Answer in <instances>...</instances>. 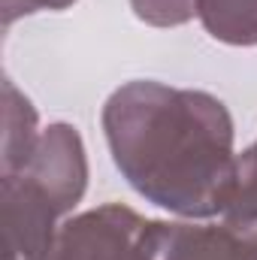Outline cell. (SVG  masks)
I'll list each match as a JSON object with an SVG mask.
<instances>
[{
	"label": "cell",
	"mask_w": 257,
	"mask_h": 260,
	"mask_svg": "<svg viewBox=\"0 0 257 260\" xmlns=\"http://www.w3.org/2000/svg\"><path fill=\"white\" fill-rule=\"evenodd\" d=\"M133 15L151 27H179L197 15V0H130Z\"/></svg>",
	"instance_id": "obj_9"
},
{
	"label": "cell",
	"mask_w": 257,
	"mask_h": 260,
	"mask_svg": "<svg viewBox=\"0 0 257 260\" xmlns=\"http://www.w3.org/2000/svg\"><path fill=\"white\" fill-rule=\"evenodd\" d=\"M55 203L61 215H70L88 188V154L79 130L67 121H55L40 133V142L21 173Z\"/></svg>",
	"instance_id": "obj_4"
},
{
	"label": "cell",
	"mask_w": 257,
	"mask_h": 260,
	"mask_svg": "<svg viewBox=\"0 0 257 260\" xmlns=\"http://www.w3.org/2000/svg\"><path fill=\"white\" fill-rule=\"evenodd\" d=\"M206 34L227 46H257V0H197Z\"/></svg>",
	"instance_id": "obj_8"
},
{
	"label": "cell",
	"mask_w": 257,
	"mask_h": 260,
	"mask_svg": "<svg viewBox=\"0 0 257 260\" xmlns=\"http://www.w3.org/2000/svg\"><path fill=\"white\" fill-rule=\"evenodd\" d=\"M221 224L257 254V145L236 157L233 182L221 206Z\"/></svg>",
	"instance_id": "obj_7"
},
{
	"label": "cell",
	"mask_w": 257,
	"mask_h": 260,
	"mask_svg": "<svg viewBox=\"0 0 257 260\" xmlns=\"http://www.w3.org/2000/svg\"><path fill=\"white\" fill-rule=\"evenodd\" d=\"M76 0H0V21L3 27H9L12 21L24 18V15H37V12H61L70 9Z\"/></svg>",
	"instance_id": "obj_10"
},
{
	"label": "cell",
	"mask_w": 257,
	"mask_h": 260,
	"mask_svg": "<svg viewBox=\"0 0 257 260\" xmlns=\"http://www.w3.org/2000/svg\"><path fill=\"white\" fill-rule=\"evenodd\" d=\"M254 145H257V142H254Z\"/></svg>",
	"instance_id": "obj_11"
},
{
	"label": "cell",
	"mask_w": 257,
	"mask_h": 260,
	"mask_svg": "<svg viewBox=\"0 0 257 260\" xmlns=\"http://www.w3.org/2000/svg\"><path fill=\"white\" fill-rule=\"evenodd\" d=\"M103 133L139 197L191 221L221 215L239 154L233 118L215 94L136 79L109 94Z\"/></svg>",
	"instance_id": "obj_1"
},
{
	"label": "cell",
	"mask_w": 257,
	"mask_h": 260,
	"mask_svg": "<svg viewBox=\"0 0 257 260\" xmlns=\"http://www.w3.org/2000/svg\"><path fill=\"white\" fill-rule=\"evenodd\" d=\"M40 121L34 103L12 85V79H3V151H0V176H15L30 160L37 142H40Z\"/></svg>",
	"instance_id": "obj_6"
},
{
	"label": "cell",
	"mask_w": 257,
	"mask_h": 260,
	"mask_svg": "<svg viewBox=\"0 0 257 260\" xmlns=\"http://www.w3.org/2000/svg\"><path fill=\"white\" fill-rule=\"evenodd\" d=\"M157 260H257V254L224 224L160 221Z\"/></svg>",
	"instance_id": "obj_5"
},
{
	"label": "cell",
	"mask_w": 257,
	"mask_h": 260,
	"mask_svg": "<svg viewBox=\"0 0 257 260\" xmlns=\"http://www.w3.org/2000/svg\"><path fill=\"white\" fill-rule=\"evenodd\" d=\"M160 221L106 203L67 218L49 260H157Z\"/></svg>",
	"instance_id": "obj_2"
},
{
	"label": "cell",
	"mask_w": 257,
	"mask_h": 260,
	"mask_svg": "<svg viewBox=\"0 0 257 260\" xmlns=\"http://www.w3.org/2000/svg\"><path fill=\"white\" fill-rule=\"evenodd\" d=\"M0 212L6 260H49L64 218L49 197L24 176H0Z\"/></svg>",
	"instance_id": "obj_3"
}]
</instances>
